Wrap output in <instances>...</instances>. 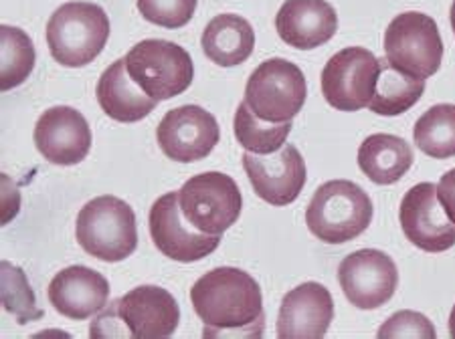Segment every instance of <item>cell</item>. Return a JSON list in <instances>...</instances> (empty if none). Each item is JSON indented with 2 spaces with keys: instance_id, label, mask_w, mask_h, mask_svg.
<instances>
[{
  "instance_id": "obj_10",
  "label": "cell",
  "mask_w": 455,
  "mask_h": 339,
  "mask_svg": "<svg viewBox=\"0 0 455 339\" xmlns=\"http://www.w3.org/2000/svg\"><path fill=\"white\" fill-rule=\"evenodd\" d=\"M339 283L352 305L371 311L393 299L399 285V271L383 250L363 248L340 263Z\"/></svg>"
},
{
  "instance_id": "obj_22",
  "label": "cell",
  "mask_w": 455,
  "mask_h": 339,
  "mask_svg": "<svg viewBox=\"0 0 455 339\" xmlns=\"http://www.w3.org/2000/svg\"><path fill=\"white\" fill-rule=\"evenodd\" d=\"M415 156L405 139L391 134L369 136L358 147V168L374 184L399 182L413 166Z\"/></svg>"
},
{
  "instance_id": "obj_23",
  "label": "cell",
  "mask_w": 455,
  "mask_h": 339,
  "mask_svg": "<svg viewBox=\"0 0 455 339\" xmlns=\"http://www.w3.org/2000/svg\"><path fill=\"white\" fill-rule=\"evenodd\" d=\"M425 79H415L380 59V73L369 109L377 115L393 117L409 112L423 98Z\"/></svg>"
},
{
  "instance_id": "obj_21",
  "label": "cell",
  "mask_w": 455,
  "mask_h": 339,
  "mask_svg": "<svg viewBox=\"0 0 455 339\" xmlns=\"http://www.w3.org/2000/svg\"><path fill=\"white\" fill-rule=\"evenodd\" d=\"M203 51L219 67H237L251 57L255 31L239 14H219L203 33Z\"/></svg>"
},
{
  "instance_id": "obj_3",
  "label": "cell",
  "mask_w": 455,
  "mask_h": 339,
  "mask_svg": "<svg viewBox=\"0 0 455 339\" xmlns=\"http://www.w3.org/2000/svg\"><path fill=\"white\" fill-rule=\"evenodd\" d=\"M109 39L106 11L92 3H68L51 14L47 43L59 65L77 69L100 57Z\"/></svg>"
},
{
  "instance_id": "obj_25",
  "label": "cell",
  "mask_w": 455,
  "mask_h": 339,
  "mask_svg": "<svg viewBox=\"0 0 455 339\" xmlns=\"http://www.w3.org/2000/svg\"><path fill=\"white\" fill-rule=\"evenodd\" d=\"M233 130H235V138H237V142L243 146L247 152L267 156V154H274L285 146V139H288L291 131V122H285V123L263 122L251 112V109H249V106L243 101L237 107V112H235Z\"/></svg>"
},
{
  "instance_id": "obj_8",
  "label": "cell",
  "mask_w": 455,
  "mask_h": 339,
  "mask_svg": "<svg viewBox=\"0 0 455 339\" xmlns=\"http://www.w3.org/2000/svg\"><path fill=\"white\" fill-rule=\"evenodd\" d=\"M179 201L190 225L217 237L229 231L243 210V196L237 182L223 172L193 176L180 188Z\"/></svg>"
},
{
  "instance_id": "obj_9",
  "label": "cell",
  "mask_w": 455,
  "mask_h": 339,
  "mask_svg": "<svg viewBox=\"0 0 455 339\" xmlns=\"http://www.w3.org/2000/svg\"><path fill=\"white\" fill-rule=\"evenodd\" d=\"M379 73L380 59L374 57L369 49H342L322 71V93L334 109L358 112L371 106Z\"/></svg>"
},
{
  "instance_id": "obj_24",
  "label": "cell",
  "mask_w": 455,
  "mask_h": 339,
  "mask_svg": "<svg viewBox=\"0 0 455 339\" xmlns=\"http://www.w3.org/2000/svg\"><path fill=\"white\" fill-rule=\"evenodd\" d=\"M415 146L425 156L447 160L455 156V106L439 103L429 107L413 128Z\"/></svg>"
},
{
  "instance_id": "obj_19",
  "label": "cell",
  "mask_w": 455,
  "mask_h": 339,
  "mask_svg": "<svg viewBox=\"0 0 455 339\" xmlns=\"http://www.w3.org/2000/svg\"><path fill=\"white\" fill-rule=\"evenodd\" d=\"M47 297L57 313L84 321L104 311L109 297V283L98 271L76 264L57 272L49 285Z\"/></svg>"
},
{
  "instance_id": "obj_30",
  "label": "cell",
  "mask_w": 455,
  "mask_h": 339,
  "mask_svg": "<svg viewBox=\"0 0 455 339\" xmlns=\"http://www.w3.org/2000/svg\"><path fill=\"white\" fill-rule=\"evenodd\" d=\"M437 196L447 212V217L455 223V168L442 176L437 186Z\"/></svg>"
},
{
  "instance_id": "obj_2",
  "label": "cell",
  "mask_w": 455,
  "mask_h": 339,
  "mask_svg": "<svg viewBox=\"0 0 455 339\" xmlns=\"http://www.w3.org/2000/svg\"><path fill=\"white\" fill-rule=\"evenodd\" d=\"M372 202L355 182L330 180L315 190L306 210V225L326 245H344L371 226Z\"/></svg>"
},
{
  "instance_id": "obj_4",
  "label": "cell",
  "mask_w": 455,
  "mask_h": 339,
  "mask_svg": "<svg viewBox=\"0 0 455 339\" xmlns=\"http://www.w3.org/2000/svg\"><path fill=\"white\" fill-rule=\"evenodd\" d=\"M76 234L85 253L98 261H124L138 247L136 215L120 198L98 196L79 210Z\"/></svg>"
},
{
  "instance_id": "obj_5",
  "label": "cell",
  "mask_w": 455,
  "mask_h": 339,
  "mask_svg": "<svg viewBox=\"0 0 455 339\" xmlns=\"http://www.w3.org/2000/svg\"><path fill=\"white\" fill-rule=\"evenodd\" d=\"M126 69L152 99L164 101L185 93L195 77L193 59L187 49L171 41H140L128 51Z\"/></svg>"
},
{
  "instance_id": "obj_27",
  "label": "cell",
  "mask_w": 455,
  "mask_h": 339,
  "mask_svg": "<svg viewBox=\"0 0 455 339\" xmlns=\"http://www.w3.org/2000/svg\"><path fill=\"white\" fill-rule=\"evenodd\" d=\"M3 304L6 311L17 317L23 326L43 317V311L36 309L35 295L28 287L23 269L14 267L9 261L3 263Z\"/></svg>"
},
{
  "instance_id": "obj_26",
  "label": "cell",
  "mask_w": 455,
  "mask_h": 339,
  "mask_svg": "<svg viewBox=\"0 0 455 339\" xmlns=\"http://www.w3.org/2000/svg\"><path fill=\"white\" fill-rule=\"evenodd\" d=\"M0 39H3L0 87H3V91H11L31 75L35 67V47L25 31L11 25H3Z\"/></svg>"
},
{
  "instance_id": "obj_13",
  "label": "cell",
  "mask_w": 455,
  "mask_h": 339,
  "mask_svg": "<svg viewBox=\"0 0 455 339\" xmlns=\"http://www.w3.org/2000/svg\"><path fill=\"white\" fill-rule=\"evenodd\" d=\"M219 138H221V130L215 115L199 106L171 109L156 130L160 150L180 164L207 158L219 144Z\"/></svg>"
},
{
  "instance_id": "obj_7",
  "label": "cell",
  "mask_w": 455,
  "mask_h": 339,
  "mask_svg": "<svg viewBox=\"0 0 455 339\" xmlns=\"http://www.w3.org/2000/svg\"><path fill=\"white\" fill-rule=\"evenodd\" d=\"M387 61L415 79H427L442 67L443 43L429 14L409 11L395 17L385 33Z\"/></svg>"
},
{
  "instance_id": "obj_1",
  "label": "cell",
  "mask_w": 455,
  "mask_h": 339,
  "mask_svg": "<svg viewBox=\"0 0 455 339\" xmlns=\"http://www.w3.org/2000/svg\"><path fill=\"white\" fill-rule=\"evenodd\" d=\"M190 301L204 323V337L261 335L263 295L255 279L237 267H219L190 289Z\"/></svg>"
},
{
  "instance_id": "obj_12",
  "label": "cell",
  "mask_w": 455,
  "mask_h": 339,
  "mask_svg": "<svg viewBox=\"0 0 455 339\" xmlns=\"http://www.w3.org/2000/svg\"><path fill=\"white\" fill-rule=\"evenodd\" d=\"M401 228L407 240L425 253H443L455 247V223L439 202L437 186L421 182L403 196Z\"/></svg>"
},
{
  "instance_id": "obj_28",
  "label": "cell",
  "mask_w": 455,
  "mask_h": 339,
  "mask_svg": "<svg viewBox=\"0 0 455 339\" xmlns=\"http://www.w3.org/2000/svg\"><path fill=\"white\" fill-rule=\"evenodd\" d=\"M199 0H138V11L150 23L164 28H180L195 17Z\"/></svg>"
},
{
  "instance_id": "obj_32",
  "label": "cell",
  "mask_w": 455,
  "mask_h": 339,
  "mask_svg": "<svg viewBox=\"0 0 455 339\" xmlns=\"http://www.w3.org/2000/svg\"><path fill=\"white\" fill-rule=\"evenodd\" d=\"M450 19H451V27H453V33H455V0L451 4V11H450Z\"/></svg>"
},
{
  "instance_id": "obj_16",
  "label": "cell",
  "mask_w": 455,
  "mask_h": 339,
  "mask_svg": "<svg viewBox=\"0 0 455 339\" xmlns=\"http://www.w3.org/2000/svg\"><path fill=\"white\" fill-rule=\"evenodd\" d=\"M35 146L51 164L76 166L90 154V123L77 109L68 106L51 107L35 125Z\"/></svg>"
},
{
  "instance_id": "obj_31",
  "label": "cell",
  "mask_w": 455,
  "mask_h": 339,
  "mask_svg": "<svg viewBox=\"0 0 455 339\" xmlns=\"http://www.w3.org/2000/svg\"><path fill=\"white\" fill-rule=\"evenodd\" d=\"M450 334H451V337H455V305H453L451 315H450Z\"/></svg>"
},
{
  "instance_id": "obj_15",
  "label": "cell",
  "mask_w": 455,
  "mask_h": 339,
  "mask_svg": "<svg viewBox=\"0 0 455 339\" xmlns=\"http://www.w3.org/2000/svg\"><path fill=\"white\" fill-rule=\"evenodd\" d=\"M109 307L126 329V335L138 339L168 337L180 323V307L176 299L156 285L136 287Z\"/></svg>"
},
{
  "instance_id": "obj_20",
  "label": "cell",
  "mask_w": 455,
  "mask_h": 339,
  "mask_svg": "<svg viewBox=\"0 0 455 339\" xmlns=\"http://www.w3.org/2000/svg\"><path fill=\"white\" fill-rule=\"evenodd\" d=\"M98 101L109 120L134 123L144 120L156 109L158 101L140 90V85L130 77L126 59H117L104 71L98 81Z\"/></svg>"
},
{
  "instance_id": "obj_14",
  "label": "cell",
  "mask_w": 455,
  "mask_h": 339,
  "mask_svg": "<svg viewBox=\"0 0 455 339\" xmlns=\"http://www.w3.org/2000/svg\"><path fill=\"white\" fill-rule=\"evenodd\" d=\"M243 168L255 194L274 206H288L306 186V162L296 146L285 144L267 156L243 154Z\"/></svg>"
},
{
  "instance_id": "obj_17",
  "label": "cell",
  "mask_w": 455,
  "mask_h": 339,
  "mask_svg": "<svg viewBox=\"0 0 455 339\" xmlns=\"http://www.w3.org/2000/svg\"><path fill=\"white\" fill-rule=\"evenodd\" d=\"M334 319V299L324 285L302 283L285 293L277 317V337L320 339Z\"/></svg>"
},
{
  "instance_id": "obj_18",
  "label": "cell",
  "mask_w": 455,
  "mask_h": 339,
  "mask_svg": "<svg viewBox=\"0 0 455 339\" xmlns=\"http://www.w3.org/2000/svg\"><path fill=\"white\" fill-rule=\"evenodd\" d=\"M275 28L293 49H318L339 31V14L326 0H285L277 11Z\"/></svg>"
},
{
  "instance_id": "obj_29",
  "label": "cell",
  "mask_w": 455,
  "mask_h": 339,
  "mask_svg": "<svg viewBox=\"0 0 455 339\" xmlns=\"http://www.w3.org/2000/svg\"><path fill=\"white\" fill-rule=\"evenodd\" d=\"M379 337H435V329L427 317L417 311H399L379 329Z\"/></svg>"
},
{
  "instance_id": "obj_11",
  "label": "cell",
  "mask_w": 455,
  "mask_h": 339,
  "mask_svg": "<svg viewBox=\"0 0 455 339\" xmlns=\"http://www.w3.org/2000/svg\"><path fill=\"white\" fill-rule=\"evenodd\" d=\"M150 234L164 256L179 263H195L217 250L221 237L201 233L182 215L179 193L160 196L150 209Z\"/></svg>"
},
{
  "instance_id": "obj_6",
  "label": "cell",
  "mask_w": 455,
  "mask_h": 339,
  "mask_svg": "<svg viewBox=\"0 0 455 339\" xmlns=\"http://www.w3.org/2000/svg\"><path fill=\"white\" fill-rule=\"evenodd\" d=\"M307 98L306 77L288 59H269L261 63L245 87L249 109L267 123L291 122L302 112Z\"/></svg>"
}]
</instances>
